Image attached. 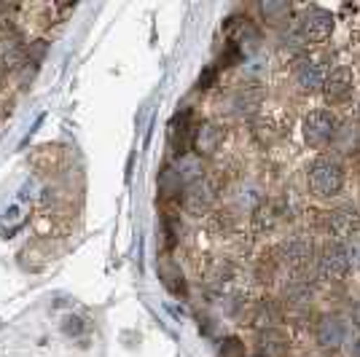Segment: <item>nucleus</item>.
Segmentation results:
<instances>
[{"label":"nucleus","instance_id":"obj_1","mask_svg":"<svg viewBox=\"0 0 360 357\" xmlns=\"http://www.w3.org/2000/svg\"><path fill=\"white\" fill-rule=\"evenodd\" d=\"M307 186L315 199H333L345 188V164L339 156L323 153L307 169Z\"/></svg>","mask_w":360,"mask_h":357},{"label":"nucleus","instance_id":"obj_2","mask_svg":"<svg viewBox=\"0 0 360 357\" xmlns=\"http://www.w3.org/2000/svg\"><path fill=\"white\" fill-rule=\"evenodd\" d=\"M355 264V255L349 250L347 242H336L328 239L315 255V274L320 280H330V283H339L349 274V268Z\"/></svg>","mask_w":360,"mask_h":357},{"label":"nucleus","instance_id":"obj_3","mask_svg":"<svg viewBox=\"0 0 360 357\" xmlns=\"http://www.w3.org/2000/svg\"><path fill=\"white\" fill-rule=\"evenodd\" d=\"M301 134L309 148H326L339 134V119L330 110H309L301 121Z\"/></svg>","mask_w":360,"mask_h":357},{"label":"nucleus","instance_id":"obj_4","mask_svg":"<svg viewBox=\"0 0 360 357\" xmlns=\"http://www.w3.org/2000/svg\"><path fill=\"white\" fill-rule=\"evenodd\" d=\"M326 231L336 242H349L360 237V209L355 205H339L326 212Z\"/></svg>","mask_w":360,"mask_h":357},{"label":"nucleus","instance_id":"obj_5","mask_svg":"<svg viewBox=\"0 0 360 357\" xmlns=\"http://www.w3.org/2000/svg\"><path fill=\"white\" fill-rule=\"evenodd\" d=\"M333 14L326 11V8H320V6H312V8H307L299 19V38L304 44H323V41H328L330 32H333Z\"/></svg>","mask_w":360,"mask_h":357},{"label":"nucleus","instance_id":"obj_6","mask_svg":"<svg viewBox=\"0 0 360 357\" xmlns=\"http://www.w3.org/2000/svg\"><path fill=\"white\" fill-rule=\"evenodd\" d=\"M277 261L288 268H304L312 258H315V245H312V239L304 237V234H293V237L283 239L280 245H277Z\"/></svg>","mask_w":360,"mask_h":357},{"label":"nucleus","instance_id":"obj_7","mask_svg":"<svg viewBox=\"0 0 360 357\" xmlns=\"http://www.w3.org/2000/svg\"><path fill=\"white\" fill-rule=\"evenodd\" d=\"M347 339V325L336 314H320L315 323V344L323 352H339Z\"/></svg>","mask_w":360,"mask_h":357},{"label":"nucleus","instance_id":"obj_8","mask_svg":"<svg viewBox=\"0 0 360 357\" xmlns=\"http://www.w3.org/2000/svg\"><path fill=\"white\" fill-rule=\"evenodd\" d=\"M293 84H296V89L304 91V94H317V91H323L326 73H323L320 62L309 60V57H301V60L293 62Z\"/></svg>","mask_w":360,"mask_h":357},{"label":"nucleus","instance_id":"obj_9","mask_svg":"<svg viewBox=\"0 0 360 357\" xmlns=\"http://www.w3.org/2000/svg\"><path fill=\"white\" fill-rule=\"evenodd\" d=\"M352 86H355V78H352V70L349 67H336L326 75V84H323V94L330 105H339L349 100L352 94Z\"/></svg>","mask_w":360,"mask_h":357},{"label":"nucleus","instance_id":"obj_10","mask_svg":"<svg viewBox=\"0 0 360 357\" xmlns=\"http://www.w3.org/2000/svg\"><path fill=\"white\" fill-rule=\"evenodd\" d=\"M258 355L261 357H288L290 355V344L285 333L280 327H269L258 336Z\"/></svg>","mask_w":360,"mask_h":357},{"label":"nucleus","instance_id":"obj_11","mask_svg":"<svg viewBox=\"0 0 360 357\" xmlns=\"http://www.w3.org/2000/svg\"><path fill=\"white\" fill-rule=\"evenodd\" d=\"M221 140H224V132H221L215 124H202V126H196V129H194L191 145L196 148V153L210 156V153H215V150H218Z\"/></svg>","mask_w":360,"mask_h":357},{"label":"nucleus","instance_id":"obj_12","mask_svg":"<svg viewBox=\"0 0 360 357\" xmlns=\"http://www.w3.org/2000/svg\"><path fill=\"white\" fill-rule=\"evenodd\" d=\"M312 301V283L304 280V277H293L288 280L285 285V304H293V306H304Z\"/></svg>","mask_w":360,"mask_h":357},{"label":"nucleus","instance_id":"obj_13","mask_svg":"<svg viewBox=\"0 0 360 357\" xmlns=\"http://www.w3.org/2000/svg\"><path fill=\"white\" fill-rule=\"evenodd\" d=\"M293 14V6L288 0H264L261 3V16L269 22V25H283Z\"/></svg>","mask_w":360,"mask_h":357},{"label":"nucleus","instance_id":"obj_14","mask_svg":"<svg viewBox=\"0 0 360 357\" xmlns=\"http://www.w3.org/2000/svg\"><path fill=\"white\" fill-rule=\"evenodd\" d=\"M280 320H283V309H280L274 301H261V304H258V309H255V325L269 330V327H277Z\"/></svg>","mask_w":360,"mask_h":357},{"label":"nucleus","instance_id":"obj_15","mask_svg":"<svg viewBox=\"0 0 360 357\" xmlns=\"http://www.w3.org/2000/svg\"><path fill=\"white\" fill-rule=\"evenodd\" d=\"M258 103H261V91L258 89H240L237 94H234V100H231V105L237 108L240 116L253 113L255 108H258Z\"/></svg>","mask_w":360,"mask_h":357},{"label":"nucleus","instance_id":"obj_16","mask_svg":"<svg viewBox=\"0 0 360 357\" xmlns=\"http://www.w3.org/2000/svg\"><path fill=\"white\" fill-rule=\"evenodd\" d=\"M210 199H212V191L205 183H199V180L188 188V196H186V202H188L191 207H205V205H210Z\"/></svg>","mask_w":360,"mask_h":357},{"label":"nucleus","instance_id":"obj_17","mask_svg":"<svg viewBox=\"0 0 360 357\" xmlns=\"http://www.w3.org/2000/svg\"><path fill=\"white\" fill-rule=\"evenodd\" d=\"M218 357H245V346L240 339H226V342H221Z\"/></svg>","mask_w":360,"mask_h":357},{"label":"nucleus","instance_id":"obj_18","mask_svg":"<svg viewBox=\"0 0 360 357\" xmlns=\"http://www.w3.org/2000/svg\"><path fill=\"white\" fill-rule=\"evenodd\" d=\"M349 320H352V325L360 330V301H355V306L349 309Z\"/></svg>","mask_w":360,"mask_h":357},{"label":"nucleus","instance_id":"obj_19","mask_svg":"<svg viewBox=\"0 0 360 357\" xmlns=\"http://www.w3.org/2000/svg\"><path fill=\"white\" fill-rule=\"evenodd\" d=\"M352 357H360V339L355 342V349H352Z\"/></svg>","mask_w":360,"mask_h":357},{"label":"nucleus","instance_id":"obj_20","mask_svg":"<svg viewBox=\"0 0 360 357\" xmlns=\"http://www.w3.org/2000/svg\"><path fill=\"white\" fill-rule=\"evenodd\" d=\"M355 116H358V121H360V105L355 108Z\"/></svg>","mask_w":360,"mask_h":357},{"label":"nucleus","instance_id":"obj_21","mask_svg":"<svg viewBox=\"0 0 360 357\" xmlns=\"http://www.w3.org/2000/svg\"><path fill=\"white\" fill-rule=\"evenodd\" d=\"M253 357H261V355H253Z\"/></svg>","mask_w":360,"mask_h":357}]
</instances>
